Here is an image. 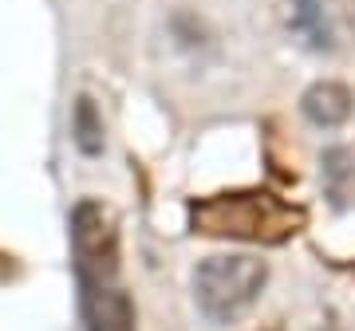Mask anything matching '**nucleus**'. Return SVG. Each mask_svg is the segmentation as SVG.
Instances as JSON below:
<instances>
[{"label":"nucleus","instance_id":"2","mask_svg":"<svg viewBox=\"0 0 355 331\" xmlns=\"http://www.w3.org/2000/svg\"><path fill=\"white\" fill-rule=\"evenodd\" d=\"M268 284V265L249 253L205 256L193 268V304L209 323H233V319L257 304V296Z\"/></svg>","mask_w":355,"mask_h":331},{"label":"nucleus","instance_id":"5","mask_svg":"<svg viewBox=\"0 0 355 331\" xmlns=\"http://www.w3.org/2000/svg\"><path fill=\"white\" fill-rule=\"evenodd\" d=\"M292 28L304 36L312 51H331V24L324 12V0H292Z\"/></svg>","mask_w":355,"mask_h":331},{"label":"nucleus","instance_id":"1","mask_svg":"<svg viewBox=\"0 0 355 331\" xmlns=\"http://www.w3.org/2000/svg\"><path fill=\"white\" fill-rule=\"evenodd\" d=\"M190 229L202 237L249 244H284L304 229V209L288 205L272 190H237L190 202Z\"/></svg>","mask_w":355,"mask_h":331},{"label":"nucleus","instance_id":"7","mask_svg":"<svg viewBox=\"0 0 355 331\" xmlns=\"http://www.w3.org/2000/svg\"><path fill=\"white\" fill-rule=\"evenodd\" d=\"M347 178H352V154L347 150H328L324 154V186H328V197L336 205H340L343 193H347Z\"/></svg>","mask_w":355,"mask_h":331},{"label":"nucleus","instance_id":"8","mask_svg":"<svg viewBox=\"0 0 355 331\" xmlns=\"http://www.w3.org/2000/svg\"><path fill=\"white\" fill-rule=\"evenodd\" d=\"M316 331H340V328H336V323H324V328H316Z\"/></svg>","mask_w":355,"mask_h":331},{"label":"nucleus","instance_id":"3","mask_svg":"<svg viewBox=\"0 0 355 331\" xmlns=\"http://www.w3.org/2000/svg\"><path fill=\"white\" fill-rule=\"evenodd\" d=\"M71 244L79 284L119 280V233L99 202H79L71 209Z\"/></svg>","mask_w":355,"mask_h":331},{"label":"nucleus","instance_id":"4","mask_svg":"<svg viewBox=\"0 0 355 331\" xmlns=\"http://www.w3.org/2000/svg\"><path fill=\"white\" fill-rule=\"evenodd\" d=\"M300 111H304V118L312 123V127H343L347 118H352L355 111V95L347 83H340V79H320V83H312V87L300 95Z\"/></svg>","mask_w":355,"mask_h":331},{"label":"nucleus","instance_id":"6","mask_svg":"<svg viewBox=\"0 0 355 331\" xmlns=\"http://www.w3.org/2000/svg\"><path fill=\"white\" fill-rule=\"evenodd\" d=\"M71 142H76L79 154L87 158H99L103 154V115L91 95H79L76 111H71Z\"/></svg>","mask_w":355,"mask_h":331}]
</instances>
